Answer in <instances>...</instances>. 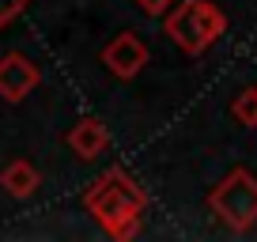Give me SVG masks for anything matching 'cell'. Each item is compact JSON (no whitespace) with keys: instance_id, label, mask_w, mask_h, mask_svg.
<instances>
[{"instance_id":"6da1fadb","label":"cell","mask_w":257,"mask_h":242,"mask_svg":"<svg viewBox=\"0 0 257 242\" xmlns=\"http://www.w3.org/2000/svg\"><path fill=\"white\" fill-rule=\"evenodd\" d=\"M83 204H87V212L98 219V227H102L110 238H133L137 227H140V216H144V208H148V193L125 170L113 167V170H106L102 178L91 182Z\"/></svg>"},{"instance_id":"7a4b0ae2","label":"cell","mask_w":257,"mask_h":242,"mask_svg":"<svg viewBox=\"0 0 257 242\" xmlns=\"http://www.w3.org/2000/svg\"><path fill=\"white\" fill-rule=\"evenodd\" d=\"M163 31H167V38L185 57H201L227 31V16L212 0H178L174 8L163 16Z\"/></svg>"},{"instance_id":"3957f363","label":"cell","mask_w":257,"mask_h":242,"mask_svg":"<svg viewBox=\"0 0 257 242\" xmlns=\"http://www.w3.org/2000/svg\"><path fill=\"white\" fill-rule=\"evenodd\" d=\"M208 208L219 216V223L246 234L257 227V178L246 167H234L227 178H219L208 193Z\"/></svg>"},{"instance_id":"277c9868","label":"cell","mask_w":257,"mask_h":242,"mask_svg":"<svg viewBox=\"0 0 257 242\" xmlns=\"http://www.w3.org/2000/svg\"><path fill=\"white\" fill-rule=\"evenodd\" d=\"M102 65L117 80H137L148 65V46L133 31H125V34H117V38H110L102 46Z\"/></svg>"},{"instance_id":"5b68a950","label":"cell","mask_w":257,"mask_h":242,"mask_svg":"<svg viewBox=\"0 0 257 242\" xmlns=\"http://www.w3.org/2000/svg\"><path fill=\"white\" fill-rule=\"evenodd\" d=\"M42 72L34 65L31 57L23 53H8L0 57V98H8V102H23L34 87H38Z\"/></svg>"},{"instance_id":"8992f818","label":"cell","mask_w":257,"mask_h":242,"mask_svg":"<svg viewBox=\"0 0 257 242\" xmlns=\"http://www.w3.org/2000/svg\"><path fill=\"white\" fill-rule=\"evenodd\" d=\"M106 144H110V133H106V125L98 117H83V121H76L72 129H68V148H72L80 159L102 155Z\"/></svg>"},{"instance_id":"52a82bcc","label":"cell","mask_w":257,"mask_h":242,"mask_svg":"<svg viewBox=\"0 0 257 242\" xmlns=\"http://www.w3.org/2000/svg\"><path fill=\"white\" fill-rule=\"evenodd\" d=\"M0 186L8 189L12 197L27 201V197H31L34 189L42 186V178H38V170H34V163H27V159H12L8 167L0 170Z\"/></svg>"},{"instance_id":"ba28073f","label":"cell","mask_w":257,"mask_h":242,"mask_svg":"<svg viewBox=\"0 0 257 242\" xmlns=\"http://www.w3.org/2000/svg\"><path fill=\"white\" fill-rule=\"evenodd\" d=\"M231 113L238 117V125H246V129H257V87H242L238 98L231 102Z\"/></svg>"},{"instance_id":"9c48e42d","label":"cell","mask_w":257,"mask_h":242,"mask_svg":"<svg viewBox=\"0 0 257 242\" xmlns=\"http://www.w3.org/2000/svg\"><path fill=\"white\" fill-rule=\"evenodd\" d=\"M27 4H31V0H0V31L16 23V19L27 12Z\"/></svg>"},{"instance_id":"30bf717a","label":"cell","mask_w":257,"mask_h":242,"mask_svg":"<svg viewBox=\"0 0 257 242\" xmlns=\"http://www.w3.org/2000/svg\"><path fill=\"white\" fill-rule=\"evenodd\" d=\"M174 4H178V0H137V8L144 12V16H167Z\"/></svg>"}]
</instances>
